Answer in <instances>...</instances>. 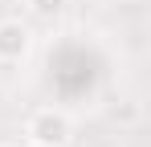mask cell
Returning <instances> with one entry per match:
<instances>
[{
  "label": "cell",
  "instance_id": "1",
  "mask_svg": "<svg viewBox=\"0 0 151 147\" xmlns=\"http://www.w3.org/2000/svg\"><path fill=\"white\" fill-rule=\"evenodd\" d=\"M25 139L29 143H45V147H70L74 139V119L57 106H41L33 110L25 122Z\"/></svg>",
  "mask_w": 151,
  "mask_h": 147
},
{
  "label": "cell",
  "instance_id": "2",
  "mask_svg": "<svg viewBox=\"0 0 151 147\" xmlns=\"http://www.w3.org/2000/svg\"><path fill=\"white\" fill-rule=\"evenodd\" d=\"M29 53H33V29L25 21H17V17L0 21V61L17 66V61H25Z\"/></svg>",
  "mask_w": 151,
  "mask_h": 147
},
{
  "label": "cell",
  "instance_id": "3",
  "mask_svg": "<svg viewBox=\"0 0 151 147\" xmlns=\"http://www.w3.org/2000/svg\"><path fill=\"white\" fill-rule=\"evenodd\" d=\"M29 8H33V17H41V21H57V17L70 8V0H29Z\"/></svg>",
  "mask_w": 151,
  "mask_h": 147
},
{
  "label": "cell",
  "instance_id": "4",
  "mask_svg": "<svg viewBox=\"0 0 151 147\" xmlns=\"http://www.w3.org/2000/svg\"><path fill=\"white\" fill-rule=\"evenodd\" d=\"M25 147H45V143H29V139H25Z\"/></svg>",
  "mask_w": 151,
  "mask_h": 147
},
{
  "label": "cell",
  "instance_id": "5",
  "mask_svg": "<svg viewBox=\"0 0 151 147\" xmlns=\"http://www.w3.org/2000/svg\"><path fill=\"white\" fill-rule=\"evenodd\" d=\"M0 147H8V143H0Z\"/></svg>",
  "mask_w": 151,
  "mask_h": 147
}]
</instances>
